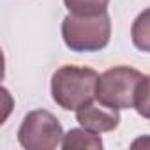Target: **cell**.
<instances>
[{
  "mask_svg": "<svg viewBox=\"0 0 150 150\" xmlns=\"http://www.w3.org/2000/svg\"><path fill=\"white\" fill-rule=\"evenodd\" d=\"M62 148H65V150H71V148L101 150L103 148V139H101V136H97V132H92V131H88L85 127L71 129L67 134H64Z\"/></svg>",
  "mask_w": 150,
  "mask_h": 150,
  "instance_id": "cell-6",
  "label": "cell"
},
{
  "mask_svg": "<svg viewBox=\"0 0 150 150\" xmlns=\"http://www.w3.org/2000/svg\"><path fill=\"white\" fill-rule=\"evenodd\" d=\"M97 81L99 74L90 67L64 65L55 71L51 78L53 101L64 110L76 111L96 99Z\"/></svg>",
  "mask_w": 150,
  "mask_h": 150,
  "instance_id": "cell-1",
  "label": "cell"
},
{
  "mask_svg": "<svg viewBox=\"0 0 150 150\" xmlns=\"http://www.w3.org/2000/svg\"><path fill=\"white\" fill-rule=\"evenodd\" d=\"M62 139L64 131L58 118L46 110L30 111L18 129V141L27 150H53L62 145Z\"/></svg>",
  "mask_w": 150,
  "mask_h": 150,
  "instance_id": "cell-4",
  "label": "cell"
},
{
  "mask_svg": "<svg viewBox=\"0 0 150 150\" xmlns=\"http://www.w3.org/2000/svg\"><path fill=\"white\" fill-rule=\"evenodd\" d=\"M143 78V74L132 67H111L99 76L96 99L115 110H131L136 106V97Z\"/></svg>",
  "mask_w": 150,
  "mask_h": 150,
  "instance_id": "cell-3",
  "label": "cell"
},
{
  "mask_svg": "<svg viewBox=\"0 0 150 150\" xmlns=\"http://www.w3.org/2000/svg\"><path fill=\"white\" fill-rule=\"evenodd\" d=\"M131 148H150V136H141L136 141H132Z\"/></svg>",
  "mask_w": 150,
  "mask_h": 150,
  "instance_id": "cell-10",
  "label": "cell"
},
{
  "mask_svg": "<svg viewBox=\"0 0 150 150\" xmlns=\"http://www.w3.org/2000/svg\"><path fill=\"white\" fill-rule=\"evenodd\" d=\"M120 110L110 108L103 104L101 101L94 99L87 103L85 106L76 110V120L80 122L81 127L92 131V132H110L115 131L120 124Z\"/></svg>",
  "mask_w": 150,
  "mask_h": 150,
  "instance_id": "cell-5",
  "label": "cell"
},
{
  "mask_svg": "<svg viewBox=\"0 0 150 150\" xmlns=\"http://www.w3.org/2000/svg\"><path fill=\"white\" fill-rule=\"evenodd\" d=\"M132 44L145 53H150V7L141 11L131 27Z\"/></svg>",
  "mask_w": 150,
  "mask_h": 150,
  "instance_id": "cell-7",
  "label": "cell"
},
{
  "mask_svg": "<svg viewBox=\"0 0 150 150\" xmlns=\"http://www.w3.org/2000/svg\"><path fill=\"white\" fill-rule=\"evenodd\" d=\"M136 111L143 117L150 120V76H145L139 90H138V97H136Z\"/></svg>",
  "mask_w": 150,
  "mask_h": 150,
  "instance_id": "cell-9",
  "label": "cell"
},
{
  "mask_svg": "<svg viewBox=\"0 0 150 150\" xmlns=\"http://www.w3.org/2000/svg\"><path fill=\"white\" fill-rule=\"evenodd\" d=\"M71 14L76 16H96L106 13L110 0H64Z\"/></svg>",
  "mask_w": 150,
  "mask_h": 150,
  "instance_id": "cell-8",
  "label": "cell"
},
{
  "mask_svg": "<svg viewBox=\"0 0 150 150\" xmlns=\"http://www.w3.org/2000/svg\"><path fill=\"white\" fill-rule=\"evenodd\" d=\"M62 37L65 46L76 53H92L106 48L111 37L108 11L96 16H65L62 21Z\"/></svg>",
  "mask_w": 150,
  "mask_h": 150,
  "instance_id": "cell-2",
  "label": "cell"
}]
</instances>
